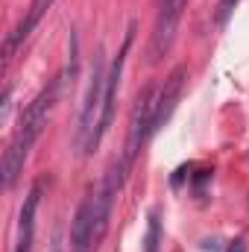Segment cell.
Masks as SVG:
<instances>
[{
    "label": "cell",
    "instance_id": "1",
    "mask_svg": "<svg viewBox=\"0 0 249 252\" xmlns=\"http://www.w3.org/2000/svg\"><path fill=\"white\" fill-rule=\"evenodd\" d=\"M56 97H59V85L53 82V85L44 88V91L27 106V112L21 115V126H18L15 138L9 141V147H6V153H3V185H6V188H12L15 179H18V173L24 170V161H27L32 144L41 138L44 126L50 121V112H53V106H56Z\"/></svg>",
    "mask_w": 249,
    "mask_h": 252
},
{
    "label": "cell",
    "instance_id": "2",
    "mask_svg": "<svg viewBox=\"0 0 249 252\" xmlns=\"http://www.w3.org/2000/svg\"><path fill=\"white\" fill-rule=\"evenodd\" d=\"M156 103H158V85H156V82H150V85H147V88L138 94V100H135V109H132V124H129V141H126V153H124V158L118 161L124 173H129V170H132L138 150H141V147H144V141L153 135Z\"/></svg>",
    "mask_w": 249,
    "mask_h": 252
},
{
    "label": "cell",
    "instance_id": "3",
    "mask_svg": "<svg viewBox=\"0 0 249 252\" xmlns=\"http://www.w3.org/2000/svg\"><path fill=\"white\" fill-rule=\"evenodd\" d=\"M103 97H106V76H103V50H97L94 56V67H91V82H88V94H85V103H82V115H79V147L82 153L91 150V141H94V132L100 124V112H103Z\"/></svg>",
    "mask_w": 249,
    "mask_h": 252
},
{
    "label": "cell",
    "instance_id": "4",
    "mask_svg": "<svg viewBox=\"0 0 249 252\" xmlns=\"http://www.w3.org/2000/svg\"><path fill=\"white\" fill-rule=\"evenodd\" d=\"M132 32H135V27H129V32H126L124 44H121V50H118V59L112 62V70H109V76H106L103 112H100V124H97V132H94V141H91V150H88V153H94V150L103 144V138H106L109 126H112V121H115V109H118V91H121V76H124L126 53H129V44H132Z\"/></svg>",
    "mask_w": 249,
    "mask_h": 252
},
{
    "label": "cell",
    "instance_id": "5",
    "mask_svg": "<svg viewBox=\"0 0 249 252\" xmlns=\"http://www.w3.org/2000/svg\"><path fill=\"white\" fill-rule=\"evenodd\" d=\"M185 3L187 0H161V12H158L156 30H153V41H150V59L153 62H158L161 56H167V50L173 47Z\"/></svg>",
    "mask_w": 249,
    "mask_h": 252
},
{
    "label": "cell",
    "instance_id": "6",
    "mask_svg": "<svg viewBox=\"0 0 249 252\" xmlns=\"http://www.w3.org/2000/svg\"><path fill=\"white\" fill-rule=\"evenodd\" d=\"M187 79V67L179 64L170 70V76L164 79V85L158 88V103H156V118H153V132H158L161 126L170 121V115L176 112L179 106V97H182V88H185Z\"/></svg>",
    "mask_w": 249,
    "mask_h": 252
},
{
    "label": "cell",
    "instance_id": "7",
    "mask_svg": "<svg viewBox=\"0 0 249 252\" xmlns=\"http://www.w3.org/2000/svg\"><path fill=\"white\" fill-rule=\"evenodd\" d=\"M41 202V182H35L30 193L24 196L21 205V217H18V241H15V252H32V241H35V211Z\"/></svg>",
    "mask_w": 249,
    "mask_h": 252
},
{
    "label": "cell",
    "instance_id": "8",
    "mask_svg": "<svg viewBox=\"0 0 249 252\" xmlns=\"http://www.w3.org/2000/svg\"><path fill=\"white\" fill-rule=\"evenodd\" d=\"M91 235H94V196H88L79 208H76V217H73V235H70V244L73 252H91Z\"/></svg>",
    "mask_w": 249,
    "mask_h": 252
},
{
    "label": "cell",
    "instance_id": "9",
    "mask_svg": "<svg viewBox=\"0 0 249 252\" xmlns=\"http://www.w3.org/2000/svg\"><path fill=\"white\" fill-rule=\"evenodd\" d=\"M50 6H53V0H32V3H30V9H27V18H24V21L15 27V32L6 38V50H3V53H6V59L12 56V50H15L21 41H27V38H30V32L38 27V21L44 18V12H47Z\"/></svg>",
    "mask_w": 249,
    "mask_h": 252
},
{
    "label": "cell",
    "instance_id": "10",
    "mask_svg": "<svg viewBox=\"0 0 249 252\" xmlns=\"http://www.w3.org/2000/svg\"><path fill=\"white\" fill-rule=\"evenodd\" d=\"M158 247V217H150V232H147V252H156Z\"/></svg>",
    "mask_w": 249,
    "mask_h": 252
},
{
    "label": "cell",
    "instance_id": "11",
    "mask_svg": "<svg viewBox=\"0 0 249 252\" xmlns=\"http://www.w3.org/2000/svg\"><path fill=\"white\" fill-rule=\"evenodd\" d=\"M238 3H241V0H220V6H217V24H226Z\"/></svg>",
    "mask_w": 249,
    "mask_h": 252
},
{
    "label": "cell",
    "instance_id": "12",
    "mask_svg": "<svg viewBox=\"0 0 249 252\" xmlns=\"http://www.w3.org/2000/svg\"><path fill=\"white\" fill-rule=\"evenodd\" d=\"M229 252H247V247H244V241H235V247H232Z\"/></svg>",
    "mask_w": 249,
    "mask_h": 252
},
{
    "label": "cell",
    "instance_id": "13",
    "mask_svg": "<svg viewBox=\"0 0 249 252\" xmlns=\"http://www.w3.org/2000/svg\"><path fill=\"white\" fill-rule=\"evenodd\" d=\"M53 252H62V247H59V244H53Z\"/></svg>",
    "mask_w": 249,
    "mask_h": 252
}]
</instances>
